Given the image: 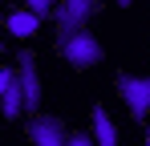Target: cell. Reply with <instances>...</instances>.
I'll use <instances>...</instances> for the list:
<instances>
[{"instance_id": "obj_1", "label": "cell", "mask_w": 150, "mask_h": 146, "mask_svg": "<svg viewBox=\"0 0 150 146\" xmlns=\"http://www.w3.org/2000/svg\"><path fill=\"white\" fill-rule=\"evenodd\" d=\"M57 45H61V57L73 65V69H93L101 65V41L89 33V28H73V33H65V37H57Z\"/></svg>"}, {"instance_id": "obj_2", "label": "cell", "mask_w": 150, "mask_h": 146, "mask_svg": "<svg viewBox=\"0 0 150 146\" xmlns=\"http://www.w3.org/2000/svg\"><path fill=\"white\" fill-rule=\"evenodd\" d=\"M16 85H21V94H25V114H41V101H45V89H41V73H37V53H21V61H16Z\"/></svg>"}, {"instance_id": "obj_3", "label": "cell", "mask_w": 150, "mask_h": 146, "mask_svg": "<svg viewBox=\"0 0 150 146\" xmlns=\"http://www.w3.org/2000/svg\"><path fill=\"white\" fill-rule=\"evenodd\" d=\"M118 94H122V101L134 110V118H146L150 110V81L142 77V73H118Z\"/></svg>"}, {"instance_id": "obj_4", "label": "cell", "mask_w": 150, "mask_h": 146, "mask_svg": "<svg viewBox=\"0 0 150 146\" xmlns=\"http://www.w3.org/2000/svg\"><path fill=\"white\" fill-rule=\"evenodd\" d=\"M93 8H98V0H61V8L53 12L57 16V37H65L73 28H85L89 16H93Z\"/></svg>"}, {"instance_id": "obj_5", "label": "cell", "mask_w": 150, "mask_h": 146, "mask_svg": "<svg viewBox=\"0 0 150 146\" xmlns=\"http://www.w3.org/2000/svg\"><path fill=\"white\" fill-rule=\"evenodd\" d=\"M65 122L61 118H49V114H37V118L28 122V138L33 146H65Z\"/></svg>"}, {"instance_id": "obj_6", "label": "cell", "mask_w": 150, "mask_h": 146, "mask_svg": "<svg viewBox=\"0 0 150 146\" xmlns=\"http://www.w3.org/2000/svg\"><path fill=\"white\" fill-rule=\"evenodd\" d=\"M93 146H118V122L110 118L105 106H93Z\"/></svg>"}, {"instance_id": "obj_7", "label": "cell", "mask_w": 150, "mask_h": 146, "mask_svg": "<svg viewBox=\"0 0 150 146\" xmlns=\"http://www.w3.org/2000/svg\"><path fill=\"white\" fill-rule=\"evenodd\" d=\"M0 110H4V118H21V114H25V94H21V85H16V73H12V85L0 97Z\"/></svg>"}, {"instance_id": "obj_8", "label": "cell", "mask_w": 150, "mask_h": 146, "mask_svg": "<svg viewBox=\"0 0 150 146\" xmlns=\"http://www.w3.org/2000/svg\"><path fill=\"white\" fill-rule=\"evenodd\" d=\"M37 28H41V21H37L33 12H25V8L8 16V33H12V37H33Z\"/></svg>"}, {"instance_id": "obj_9", "label": "cell", "mask_w": 150, "mask_h": 146, "mask_svg": "<svg viewBox=\"0 0 150 146\" xmlns=\"http://www.w3.org/2000/svg\"><path fill=\"white\" fill-rule=\"evenodd\" d=\"M25 12H33L37 21H49L57 12V0H25Z\"/></svg>"}, {"instance_id": "obj_10", "label": "cell", "mask_w": 150, "mask_h": 146, "mask_svg": "<svg viewBox=\"0 0 150 146\" xmlns=\"http://www.w3.org/2000/svg\"><path fill=\"white\" fill-rule=\"evenodd\" d=\"M65 146H93V138L85 130H73V134H65Z\"/></svg>"}, {"instance_id": "obj_11", "label": "cell", "mask_w": 150, "mask_h": 146, "mask_svg": "<svg viewBox=\"0 0 150 146\" xmlns=\"http://www.w3.org/2000/svg\"><path fill=\"white\" fill-rule=\"evenodd\" d=\"M12 85V69H0V97H4V89Z\"/></svg>"}, {"instance_id": "obj_12", "label": "cell", "mask_w": 150, "mask_h": 146, "mask_svg": "<svg viewBox=\"0 0 150 146\" xmlns=\"http://www.w3.org/2000/svg\"><path fill=\"white\" fill-rule=\"evenodd\" d=\"M118 4H134V0H118Z\"/></svg>"}]
</instances>
